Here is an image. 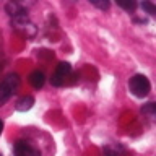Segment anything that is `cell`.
Listing matches in <instances>:
<instances>
[{"instance_id": "cell-1", "label": "cell", "mask_w": 156, "mask_h": 156, "mask_svg": "<svg viewBox=\"0 0 156 156\" xmlns=\"http://www.w3.org/2000/svg\"><path fill=\"white\" fill-rule=\"evenodd\" d=\"M129 90L135 98H146L150 94L151 90V83L145 75H133L129 81Z\"/></svg>"}, {"instance_id": "cell-2", "label": "cell", "mask_w": 156, "mask_h": 156, "mask_svg": "<svg viewBox=\"0 0 156 156\" xmlns=\"http://www.w3.org/2000/svg\"><path fill=\"white\" fill-rule=\"evenodd\" d=\"M18 86H20V76L16 73H10L3 78V81L0 83V106L5 104L13 93H16Z\"/></svg>"}, {"instance_id": "cell-3", "label": "cell", "mask_w": 156, "mask_h": 156, "mask_svg": "<svg viewBox=\"0 0 156 156\" xmlns=\"http://www.w3.org/2000/svg\"><path fill=\"white\" fill-rule=\"evenodd\" d=\"M12 26H13L15 29H16V31H18L20 34H23L24 37H33L34 34L37 33L36 26H34V24L28 20V15H26V16L15 18L13 21H12Z\"/></svg>"}, {"instance_id": "cell-4", "label": "cell", "mask_w": 156, "mask_h": 156, "mask_svg": "<svg viewBox=\"0 0 156 156\" xmlns=\"http://www.w3.org/2000/svg\"><path fill=\"white\" fill-rule=\"evenodd\" d=\"M72 72V65L68 62H60L55 68V72L52 73L51 83L54 86H62L65 83V78L68 76V73Z\"/></svg>"}, {"instance_id": "cell-5", "label": "cell", "mask_w": 156, "mask_h": 156, "mask_svg": "<svg viewBox=\"0 0 156 156\" xmlns=\"http://www.w3.org/2000/svg\"><path fill=\"white\" fill-rule=\"evenodd\" d=\"M13 154L15 156H41V153H39V150L36 146H33L29 141H23V140L15 143Z\"/></svg>"}, {"instance_id": "cell-6", "label": "cell", "mask_w": 156, "mask_h": 156, "mask_svg": "<svg viewBox=\"0 0 156 156\" xmlns=\"http://www.w3.org/2000/svg\"><path fill=\"white\" fill-rule=\"evenodd\" d=\"M5 12H7L13 20L15 18H20V16H26V15H28V12L21 7V5L15 3V2H10V3L5 5Z\"/></svg>"}, {"instance_id": "cell-7", "label": "cell", "mask_w": 156, "mask_h": 156, "mask_svg": "<svg viewBox=\"0 0 156 156\" xmlns=\"http://www.w3.org/2000/svg\"><path fill=\"white\" fill-rule=\"evenodd\" d=\"M44 81H46V76H44V73L39 72V70H34L31 75H29V83H31L36 90L44 86Z\"/></svg>"}, {"instance_id": "cell-8", "label": "cell", "mask_w": 156, "mask_h": 156, "mask_svg": "<svg viewBox=\"0 0 156 156\" xmlns=\"http://www.w3.org/2000/svg\"><path fill=\"white\" fill-rule=\"evenodd\" d=\"M33 104H34V98L33 96H23L21 99L16 102V111L26 112V111H29L33 107Z\"/></svg>"}, {"instance_id": "cell-9", "label": "cell", "mask_w": 156, "mask_h": 156, "mask_svg": "<svg viewBox=\"0 0 156 156\" xmlns=\"http://www.w3.org/2000/svg\"><path fill=\"white\" fill-rule=\"evenodd\" d=\"M141 114L146 115L148 119H153L154 114H156V104L154 102H148V104H145L141 107Z\"/></svg>"}, {"instance_id": "cell-10", "label": "cell", "mask_w": 156, "mask_h": 156, "mask_svg": "<svg viewBox=\"0 0 156 156\" xmlns=\"http://www.w3.org/2000/svg\"><path fill=\"white\" fill-rule=\"evenodd\" d=\"M140 7L143 8V12H146L148 15H156V7L151 2H141Z\"/></svg>"}, {"instance_id": "cell-11", "label": "cell", "mask_w": 156, "mask_h": 156, "mask_svg": "<svg viewBox=\"0 0 156 156\" xmlns=\"http://www.w3.org/2000/svg\"><path fill=\"white\" fill-rule=\"evenodd\" d=\"M117 5H119L120 8L127 10V12H133V10L136 8V3H135V2H122V0H119V2H117Z\"/></svg>"}, {"instance_id": "cell-12", "label": "cell", "mask_w": 156, "mask_h": 156, "mask_svg": "<svg viewBox=\"0 0 156 156\" xmlns=\"http://www.w3.org/2000/svg\"><path fill=\"white\" fill-rule=\"evenodd\" d=\"M91 3L93 5H94V7H98V8H101V10H107V8H109V2H106V0H104V2H99V0H91Z\"/></svg>"}, {"instance_id": "cell-13", "label": "cell", "mask_w": 156, "mask_h": 156, "mask_svg": "<svg viewBox=\"0 0 156 156\" xmlns=\"http://www.w3.org/2000/svg\"><path fill=\"white\" fill-rule=\"evenodd\" d=\"M102 154H104V156H119L117 150H114L112 146H104V150H102Z\"/></svg>"}, {"instance_id": "cell-14", "label": "cell", "mask_w": 156, "mask_h": 156, "mask_svg": "<svg viewBox=\"0 0 156 156\" xmlns=\"http://www.w3.org/2000/svg\"><path fill=\"white\" fill-rule=\"evenodd\" d=\"M133 21H135V23H141V24H145V23H146V20H145V18H135Z\"/></svg>"}, {"instance_id": "cell-15", "label": "cell", "mask_w": 156, "mask_h": 156, "mask_svg": "<svg viewBox=\"0 0 156 156\" xmlns=\"http://www.w3.org/2000/svg\"><path fill=\"white\" fill-rule=\"evenodd\" d=\"M2 132H3V122L0 120V135H2Z\"/></svg>"}]
</instances>
